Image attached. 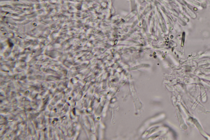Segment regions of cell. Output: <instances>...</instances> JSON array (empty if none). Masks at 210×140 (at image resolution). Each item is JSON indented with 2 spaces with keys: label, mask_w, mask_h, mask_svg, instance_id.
Instances as JSON below:
<instances>
[]
</instances>
